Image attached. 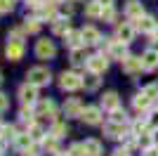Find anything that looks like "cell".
Returning a JSON list of instances; mask_svg holds the SVG:
<instances>
[{
	"label": "cell",
	"instance_id": "cell-1",
	"mask_svg": "<svg viewBox=\"0 0 158 156\" xmlns=\"http://www.w3.org/2000/svg\"><path fill=\"white\" fill-rule=\"evenodd\" d=\"M26 78H28V83H33V85H47L50 83V71H47L45 66H35V69H31V71L26 73Z\"/></svg>",
	"mask_w": 158,
	"mask_h": 156
},
{
	"label": "cell",
	"instance_id": "cell-2",
	"mask_svg": "<svg viewBox=\"0 0 158 156\" xmlns=\"http://www.w3.org/2000/svg\"><path fill=\"white\" fill-rule=\"evenodd\" d=\"M142 69H144V62H142V57H130V54H127V57L123 59V71L130 73V76H137V73H142Z\"/></svg>",
	"mask_w": 158,
	"mask_h": 156
},
{
	"label": "cell",
	"instance_id": "cell-3",
	"mask_svg": "<svg viewBox=\"0 0 158 156\" xmlns=\"http://www.w3.org/2000/svg\"><path fill=\"white\" fill-rule=\"evenodd\" d=\"M59 85H61V90H78L80 85H83V80H80L78 73H61Z\"/></svg>",
	"mask_w": 158,
	"mask_h": 156
},
{
	"label": "cell",
	"instance_id": "cell-4",
	"mask_svg": "<svg viewBox=\"0 0 158 156\" xmlns=\"http://www.w3.org/2000/svg\"><path fill=\"white\" fill-rule=\"evenodd\" d=\"M19 99H21L24 104H33V102H38V85H33V83L21 85V90H19Z\"/></svg>",
	"mask_w": 158,
	"mask_h": 156
},
{
	"label": "cell",
	"instance_id": "cell-5",
	"mask_svg": "<svg viewBox=\"0 0 158 156\" xmlns=\"http://www.w3.org/2000/svg\"><path fill=\"white\" fill-rule=\"evenodd\" d=\"M106 66H109V59H106L104 54H94V57L87 59V69L94 71V73H104Z\"/></svg>",
	"mask_w": 158,
	"mask_h": 156
},
{
	"label": "cell",
	"instance_id": "cell-6",
	"mask_svg": "<svg viewBox=\"0 0 158 156\" xmlns=\"http://www.w3.org/2000/svg\"><path fill=\"white\" fill-rule=\"evenodd\" d=\"M35 54H38L40 59H50V57H54V45H52V40H47V38L38 40V45H35Z\"/></svg>",
	"mask_w": 158,
	"mask_h": 156
},
{
	"label": "cell",
	"instance_id": "cell-7",
	"mask_svg": "<svg viewBox=\"0 0 158 156\" xmlns=\"http://www.w3.org/2000/svg\"><path fill=\"white\" fill-rule=\"evenodd\" d=\"M137 21V31H142V33H153V28H156V19H153V17H149V14H142V17H139V19H135Z\"/></svg>",
	"mask_w": 158,
	"mask_h": 156
},
{
	"label": "cell",
	"instance_id": "cell-8",
	"mask_svg": "<svg viewBox=\"0 0 158 156\" xmlns=\"http://www.w3.org/2000/svg\"><path fill=\"white\" fill-rule=\"evenodd\" d=\"M80 118H83L85 123H90V125H97V123H102V111H99L97 106H87V109H83Z\"/></svg>",
	"mask_w": 158,
	"mask_h": 156
},
{
	"label": "cell",
	"instance_id": "cell-9",
	"mask_svg": "<svg viewBox=\"0 0 158 156\" xmlns=\"http://www.w3.org/2000/svg\"><path fill=\"white\" fill-rule=\"evenodd\" d=\"M5 54H7V59H12V62L21 59V57H24V43H21V40H12V43L7 45Z\"/></svg>",
	"mask_w": 158,
	"mask_h": 156
},
{
	"label": "cell",
	"instance_id": "cell-10",
	"mask_svg": "<svg viewBox=\"0 0 158 156\" xmlns=\"http://www.w3.org/2000/svg\"><path fill=\"white\" fill-rule=\"evenodd\" d=\"M135 33H137V26H132V24H120L118 31H116V36H118V40H123V43H132Z\"/></svg>",
	"mask_w": 158,
	"mask_h": 156
},
{
	"label": "cell",
	"instance_id": "cell-11",
	"mask_svg": "<svg viewBox=\"0 0 158 156\" xmlns=\"http://www.w3.org/2000/svg\"><path fill=\"white\" fill-rule=\"evenodd\" d=\"M80 33H83V43L85 45H99V40H102V36H99V31L94 26H85Z\"/></svg>",
	"mask_w": 158,
	"mask_h": 156
},
{
	"label": "cell",
	"instance_id": "cell-12",
	"mask_svg": "<svg viewBox=\"0 0 158 156\" xmlns=\"http://www.w3.org/2000/svg\"><path fill=\"white\" fill-rule=\"evenodd\" d=\"M109 54H111L113 59H123L127 57V43H123V40H116V43H111V47H109Z\"/></svg>",
	"mask_w": 158,
	"mask_h": 156
},
{
	"label": "cell",
	"instance_id": "cell-13",
	"mask_svg": "<svg viewBox=\"0 0 158 156\" xmlns=\"http://www.w3.org/2000/svg\"><path fill=\"white\" fill-rule=\"evenodd\" d=\"M142 62H144V69H146V71L158 69V50H146L144 54H142Z\"/></svg>",
	"mask_w": 158,
	"mask_h": 156
},
{
	"label": "cell",
	"instance_id": "cell-14",
	"mask_svg": "<svg viewBox=\"0 0 158 156\" xmlns=\"http://www.w3.org/2000/svg\"><path fill=\"white\" fill-rule=\"evenodd\" d=\"M125 123H116V121H111V123H106V128H104V132L111 140H118V137H123L125 135V128H123Z\"/></svg>",
	"mask_w": 158,
	"mask_h": 156
},
{
	"label": "cell",
	"instance_id": "cell-15",
	"mask_svg": "<svg viewBox=\"0 0 158 156\" xmlns=\"http://www.w3.org/2000/svg\"><path fill=\"white\" fill-rule=\"evenodd\" d=\"M125 14L130 17V19H139V17L144 14V10H142V2H139V0H127Z\"/></svg>",
	"mask_w": 158,
	"mask_h": 156
},
{
	"label": "cell",
	"instance_id": "cell-16",
	"mask_svg": "<svg viewBox=\"0 0 158 156\" xmlns=\"http://www.w3.org/2000/svg\"><path fill=\"white\" fill-rule=\"evenodd\" d=\"M64 111H66V116H80V114H83V104H80V99L71 97L69 102H66Z\"/></svg>",
	"mask_w": 158,
	"mask_h": 156
},
{
	"label": "cell",
	"instance_id": "cell-17",
	"mask_svg": "<svg viewBox=\"0 0 158 156\" xmlns=\"http://www.w3.org/2000/svg\"><path fill=\"white\" fill-rule=\"evenodd\" d=\"M118 104H120V99H118V95H116V92H106L104 97H102V106H104V109H109V111L118 109Z\"/></svg>",
	"mask_w": 158,
	"mask_h": 156
},
{
	"label": "cell",
	"instance_id": "cell-18",
	"mask_svg": "<svg viewBox=\"0 0 158 156\" xmlns=\"http://www.w3.org/2000/svg\"><path fill=\"white\" fill-rule=\"evenodd\" d=\"M85 14H87V17H92V19H97V17H102V14H104V5H102L99 0H92V2H87Z\"/></svg>",
	"mask_w": 158,
	"mask_h": 156
},
{
	"label": "cell",
	"instance_id": "cell-19",
	"mask_svg": "<svg viewBox=\"0 0 158 156\" xmlns=\"http://www.w3.org/2000/svg\"><path fill=\"white\" fill-rule=\"evenodd\" d=\"M87 59H90V57H85V50H83V47H73V50H71V64L73 66L87 64Z\"/></svg>",
	"mask_w": 158,
	"mask_h": 156
},
{
	"label": "cell",
	"instance_id": "cell-20",
	"mask_svg": "<svg viewBox=\"0 0 158 156\" xmlns=\"http://www.w3.org/2000/svg\"><path fill=\"white\" fill-rule=\"evenodd\" d=\"M35 111H38L40 116L54 118V104H52V102H38V106H35Z\"/></svg>",
	"mask_w": 158,
	"mask_h": 156
},
{
	"label": "cell",
	"instance_id": "cell-21",
	"mask_svg": "<svg viewBox=\"0 0 158 156\" xmlns=\"http://www.w3.org/2000/svg\"><path fill=\"white\" fill-rule=\"evenodd\" d=\"M52 31L57 33V36H66V33L71 31V24H69V19H54Z\"/></svg>",
	"mask_w": 158,
	"mask_h": 156
},
{
	"label": "cell",
	"instance_id": "cell-22",
	"mask_svg": "<svg viewBox=\"0 0 158 156\" xmlns=\"http://www.w3.org/2000/svg\"><path fill=\"white\" fill-rule=\"evenodd\" d=\"M83 147H85V154L87 156H102V144H99L97 140H87Z\"/></svg>",
	"mask_w": 158,
	"mask_h": 156
},
{
	"label": "cell",
	"instance_id": "cell-23",
	"mask_svg": "<svg viewBox=\"0 0 158 156\" xmlns=\"http://www.w3.org/2000/svg\"><path fill=\"white\" fill-rule=\"evenodd\" d=\"M132 104H135V109H137V111H146L149 106H151V99L146 97L144 92H139L137 97H135V102H132Z\"/></svg>",
	"mask_w": 158,
	"mask_h": 156
},
{
	"label": "cell",
	"instance_id": "cell-24",
	"mask_svg": "<svg viewBox=\"0 0 158 156\" xmlns=\"http://www.w3.org/2000/svg\"><path fill=\"white\" fill-rule=\"evenodd\" d=\"M66 43H69L71 47H80V43H83V33H80V31H69Z\"/></svg>",
	"mask_w": 158,
	"mask_h": 156
},
{
	"label": "cell",
	"instance_id": "cell-25",
	"mask_svg": "<svg viewBox=\"0 0 158 156\" xmlns=\"http://www.w3.org/2000/svg\"><path fill=\"white\" fill-rule=\"evenodd\" d=\"M99 73H94V71H90V76L85 78V80H83V85H85V90H97L99 88Z\"/></svg>",
	"mask_w": 158,
	"mask_h": 156
},
{
	"label": "cell",
	"instance_id": "cell-26",
	"mask_svg": "<svg viewBox=\"0 0 158 156\" xmlns=\"http://www.w3.org/2000/svg\"><path fill=\"white\" fill-rule=\"evenodd\" d=\"M14 142H17V147H19V149H28V147H31V142H33V137L28 135H17L14 137Z\"/></svg>",
	"mask_w": 158,
	"mask_h": 156
},
{
	"label": "cell",
	"instance_id": "cell-27",
	"mask_svg": "<svg viewBox=\"0 0 158 156\" xmlns=\"http://www.w3.org/2000/svg\"><path fill=\"white\" fill-rule=\"evenodd\" d=\"M57 140H59V137H54L52 132H50V135L43 140V147H45L47 151H57Z\"/></svg>",
	"mask_w": 158,
	"mask_h": 156
},
{
	"label": "cell",
	"instance_id": "cell-28",
	"mask_svg": "<svg viewBox=\"0 0 158 156\" xmlns=\"http://www.w3.org/2000/svg\"><path fill=\"white\" fill-rule=\"evenodd\" d=\"M111 121H116V123H127V114L120 109H113L111 111Z\"/></svg>",
	"mask_w": 158,
	"mask_h": 156
},
{
	"label": "cell",
	"instance_id": "cell-29",
	"mask_svg": "<svg viewBox=\"0 0 158 156\" xmlns=\"http://www.w3.org/2000/svg\"><path fill=\"white\" fill-rule=\"evenodd\" d=\"M144 95L151 99V102H156V99H158V85H153V83L146 85V88H144Z\"/></svg>",
	"mask_w": 158,
	"mask_h": 156
},
{
	"label": "cell",
	"instance_id": "cell-30",
	"mask_svg": "<svg viewBox=\"0 0 158 156\" xmlns=\"http://www.w3.org/2000/svg\"><path fill=\"white\" fill-rule=\"evenodd\" d=\"M28 135H31L33 140H45V130L40 128V125H31V130H28Z\"/></svg>",
	"mask_w": 158,
	"mask_h": 156
},
{
	"label": "cell",
	"instance_id": "cell-31",
	"mask_svg": "<svg viewBox=\"0 0 158 156\" xmlns=\"http://www.w3.org/2000/svg\"><path fill=\"white\" fill-rule=\"evenodd\" d=\"M21 121H24V123H28V125L33 123V109H31V104L21 109Z\"/></svg>",
	"mask_w": 158,
	"mask_h": 156
},
{
	"label": "cell",
	"instance_id": "cell-32",
	"mask_svg": "<svg viewBox=\"0 0 158 156\" xmlns=\"http://www.w3.org/2000/svg\"><path fill=\"white\" fill-rule=\"evenodd\" d=\"M151 144H153V140H151V135H149V132H142V135H139V147L149 149Z\"/></svg>",
	"mask_w": 158,
	"mask_h": 156
},
{
	"label": "cell",
	"instance_id": "cell-33",
	"mask_svg": "<svg viewBox=\"0 0 158 156\" xmlns=\"http://www.w3.org/2000/svg\"><path fill=\"white\" fill-rule=\"evenodd\" d=\"M24 28H26L28 33H38L40 24H38V19H26V24H24Z\"/></svg>",
	"mask_w": 158,
	"mask_h": 156
},
{
	"label": "cell",
	"instance_id": "cell-34",
	"mask_svg": "<svg viewBox=\"0 0 158 156\" xmlns=\"http://www.w3.org/2000/svg\"><path fill=\"white\" fill-rule=\"evenodd\" d=\"M14 132H17V130H14L12 125H2V130H0V135L5 137V140H14V137H17Z\"/></svg>",
	"mask_w": 158,
	"mask_h": 156
},
{
	"label": "cell",
	"instance_id": "cell-35",
	"mask_svg": "<svg viewBox=\"0 0 158 156\" xmlns=\"http://www.w3.org/2000/svg\"><path fill=\"white\" fill-rule=\"evenodd\" d=\"M69 154H71V156H87V154H85V147H83V144H73L71 149H69Z\"/></svg>",
	"mask_w": 158,
	"mask_h": 156
},
{
	"label": "cell",
	"instance_id": "cell-36",
	"mask_svg": "<svg viewBox=\"0 0 158 156\" xmlns=\"http://www.w3.org/2000/svg\"><path fill=\"white\" fill-rule=\"evenodd\" d=\"M52 135H54V137H64V135H66V125H64V123H54Z\"/></svg>",
	"mask_w": 158,
	"mask_h": 156
},
{
	"label": "cell",
	"instance_id": "cell-37",
	"mask_svg": "<svg viewBox=\"0 0 158 156\" xmlns=\"http://www.w3.org/2000/svg\"><path fill=\"white\" fill-rule=\"evenodd\" d=\"M149 128H151V130H158V109H153L151 116H149Z\"/></svg>",
	"mask_w": 158,
	"mask_h": 156
},
{
	"label": "cell",
	"instance_id": "cell-38",
	"mask_svg": "<svg viewBox=\"0 0 158 156\" xmlns=\"http://www.w3.org/2000/svg\"><path fill=\"white\" fill-rule=\"evenodd\" d=\"M12 10V0H0V12H10Z\"/></svg>",
	"mask_w": 158,
	"mask_h": 156
},
{
	"label": "cell",
	"instance_id": "cell-39",
	"mask_svg": "<svg viewBox=\"0 0 158 156\" xmlns=\"http://www.w3.org/2000/svg\"><path fill=\"white\" fill-rule=\"evenodd\" d=\"M5 109H7V97L0 92V111H5Z\"/></svg>",
	"mask_w": 158,
	"mask_h": 156
},
{
	"label": "cell",
	"instance_id": "cell-40",
	"mask_svg": "<svg viewBox=\"0 0 158 156\" xmlns=\"http://www.w3.org/2000/svg\"><path fill=\"white\" fill-rule=\"evenodd\" d=\"M113 156H130V151L123 147V149H116V151H113Z\"/></svg>",
	"mask_w": 158,
	"mask_h": 156
},
{
	"label": "cell",
	"instance_id": "cell-41",
	"mask_svg": "<svg viewBox=\"0 0 158 156\" xmlns=\"http://www.w3.org/2000/svg\"><path fill=\"white\" fill-rule=\"evenodd\" d=\"M21 156H38V154H35V149L28 147V149H21Z\"/></svg>",
	"mask_w": 158,
	"mask_h": 156
},
{
	"label": "cell",
	"instance_id": "cell-42",
	"mask_svg": "<svg viewBox=\"0 0 158 156\" xmlns=\"http://www.w3.org/2000/svg\"><path fill=\"white\" fill-rule=\"evenodd\" d=\"M7 140H5V137H2V135H0V154H2V151H5V147H7Z\"/></svg>",
	"mask_w": 158,
	"mask_h": 156
},
{
	"label": "cell",
	"instance_id": "cell-43",
	"mask_svg": "<svg viewBox=\"0 0 158 156\" xmlns=\"http://www.w3.org/2000/svg\"><path fill=\"white\" fill-rule=\"evenodd\" d=\"M99 2H102L104 7H111V5H113V0H99Z\"/></svg>",
	"mask_w": 158,
	"mask_h": 156
},
{
	"label": "cell",
	"instance_id": "cell-44",
	"mask_svg": "<svg viewBox=\"0 0 158 156\" xmlns=\"http://www.w3.org/2000/svg\"><path fill=\"white\" fill-rule=\"evenodd\" d=\"M146 151H149V156H158V151L153 149V147H149V149H146Z\"/></svg>",
	"mask_w": 158,
	"mask_h": 156
},
{
	"label": "cell",
	"instance_id": "cell-45",
	"mask_svg": "<svg viewBox=\"0 0 158 156\" xmlns=\"http://www.w3.org/2000/svg\"><path fill=\"white\" fill-rule=\"evenodd\" d=\"M153 40H158V26L153 28Z\"/></svg>",
	"mask_w": 158,
	"mask_h": 156
},
{
	"label": "cell",
	"instance_id": "cell-46",
	"mask_svg": "<svg viewBox=\"0 0 158 156\" xmlns=\"http://www.w3.org/2000/svg\"><path fill=\"white\" fill-rule=\"evenodd\" d=\"M57 156H71V154H57Z\"/></svg>",
	"mask_w": 158,
	"mask_h": 156
},
{
	"label": "cell",
	"instance_id": "cell-47",
	"mask_svg": "<svg viewBox=\"0 0 158 156\" xmlns=\"http://www.w3.org/2000/svg\"><path fill=\"white\" fill-rule=\"evenodd\" d=\"M52 2H59V0H52Z\"/></svg>",
	"mask_w": 158,
	"mask_h": 156
},
{
	"label": "cell",
	"instance_id": "cell-48",
	"mask_svg": "<svg viewBox=\"0 0 158 156\" xmlns=\"http://www.w3.org/2000/svg\"><path fill=\"white\" fill-rule=\"evenodd\" d=\"M0 130H2V125H0Z\"/></svg>",
	"mask_w": 158,
	"mask_h": 156
}]
</instances>
